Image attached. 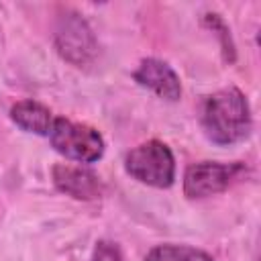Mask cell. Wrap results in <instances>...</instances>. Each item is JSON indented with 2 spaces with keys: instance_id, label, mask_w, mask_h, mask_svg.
<instances>
[{
  "instance_id": "2",
  "label": "cell",
  "mask_w": 261,
  "mask_h": 261,
  "mask_svg": "<svg viewBox=\"0 0 261 261\" xmlns=\"http://www.w3.org/2000/svg\"><path fill=\"white\" fill-rule=\"evenodd\" d=\"M124 171L145 186L167 190L175 181V157L163 141L151 139L126 153Z\"/></svg>"
},
{
  "instance_id": "4",
  "label": "cell",
  "mask_w": 261,
  "mask_h": 261,
  "mask_svg": "<svg viewBox=\"0 0 261 261\" xmlns=\"http://www.w3.org/2000/svg\"><path fill=\"white\" fill-rule=\"evenodd\" d=\"M53 43L57 53L75 67H86L96 59L98 43L90 24L75 10H63L55 20Z\"/></svg>"
},
{
  "instance_id": "5",
  "label": "cell",
  "mask_w": 261,
  "mask_h": 261,
  "mask_svg": "<svg viewBox=\"0 0 261 261\" xmlns=\"http://www.w3.org/2000/svg\"><path fill=\"white\" fill-rule=\"evenodd\" d=\"M245 173L243 163H218L200 161L192 163L184 173V196L190 200H202L228 190Z\"/></svg>"
},
{
  "instance_id": "6",
  "label": "cell",
  "mask_w": 261,
  "mask_h": 261,
  "mask_svg": "<svg viewBox=\"0 0 261 261\" xmlns=\"http://www.w3.org/2000/svg\"><path fill=\"white\" fill-rule=\"evenodd\" d=\"M51 179H53V186L61 194H65L73 200H84V202L96 200L104 192L100 177L92 169L82 167V165L57 163L51 169Z\"/></svg>"
},
{
  "instance_id": "11",
  "label": "cell",
  "mask_w": 261,
  "mask_h": 261,
  "mask_svg": "<svg viewBox=\"0 0 261 261\" xmlns=\"http://www.w3.org/2000/svg\"><path fill=\"white\" fill-rule=\"evenodd\" d=\"M92 261H124L120 247L114 241L102 239L96 243L94 251H92Z\"/></svg>"
},
{
  "instance_id": "1",
  "label": "cell",
  "mask_w": 261,
  "mask_h": 261,
  "mask_svg": "<svg viewBox=\"0 0 261 261\" xmlns=\"http://www.w3.org/2000/svg\"><path fill=\"white\" fill-rule=\"evenodd\" d=\"M200 124L206 139L214 145L230 147L245 141L253 128L247 96L234 86L216 90L202 104Z\"/></svg>"
},
{
  "instance_id": "8",
  "label": "cell",
  "mask_w": 261,
  "mask_h": 261,
  "mask_svg": "<svg viewBox=\"0 0 261 261\" xmlns=\"http://www.w3.org/2000/svg\"><path fill=\"white\" fill-rule=\"evenodd\" d=\"M10 120L27 133L49 137V130L55 118H53V112L45 104L37 100H18L16 104L10 106Z\"/></svg>"
},
{
  "instance_id": "7",
  "label": "cell",
  "mask_w": 261,
  "mask_h": 261,
  "mask_svg": "<svg viewBox=\"0 0 261 261\" xmlns=\"http://www.w3.org/2000/svg\"><path fill=\"white\" fill-rule=\"evenodd\" d=\"M133 80L157 94L159 98L167 102H177L181 98V82L179 75L173 71V67L157 57H145L141 59L139 67L133 73Z\"/></svg>"
},
{
  "instance_id": "3",
  "label": "cell",
  "mask_w": 261,
  "mask_h": 261,
  "mask_svg": "<svg viewBox=\"0 0 261 261\" xmlns=\"http://www.w3.org/2000/svg\"><path fill=\"white\" fill-rule=\"evenodd\" d=\"M49 141L59 155L77 163H94L102 159L106 149L102 135L94 126L63 116H57L53 120V126L49 130Z\"/></svg>"
},
{
  "instance_id": "10",
  "label": "cell",
  "mask_w": 261,
  "mask_h": 261,
  "mask_svg": "<svg viewBox=\"0 0 261 261\" xmlns=\"http://www.w3.org/2000/svg\"><path fill=\"white\" fill-rule=\"evenodd\" d=\"M204 22L208 29H212V33H216V37L220 39V47H222V53H224V59L226 61H234V45H232V39H230V31L228 27L224 24V20L214 14V12H208L204 14Z\"/></svg>"
},
{
  "instance_id": "9",
  "label": "cell",
  "mask_w": 261,
  "mask_h": 261,
  "mask_svg": "<svg viewBox=\"0 0 261 261\" xmlns=\"http://www.w3.org/2000/svg\"><path fill=\"white\" fill-rule=\"evenodd\" d=\"M145 261H214V257L198 247L167 243V245L153 247L147 253Z\"/></svg>"
}]
</instances>
